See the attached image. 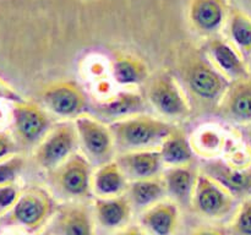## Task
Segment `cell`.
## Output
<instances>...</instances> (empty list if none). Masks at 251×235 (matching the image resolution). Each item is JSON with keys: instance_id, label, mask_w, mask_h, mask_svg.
Instances as JSON below:
<instances>
[{"instance_id": "obj_15", "label": "cell", "mask_w": 251, "mask_h": 235, "mask_svg": "<svg viewBox=\"0 0 251 235\" xmlns=\"http://www.w3.org/2000/svg\"><path fill=\"white\" fill-rule=\"evenodd\" d=\"M92 210L100 227L104 230L118 232L127 227L134 208L126 193H124L115 197H96Z\"/></svg>"}, {"instance_id": "obj_28", "label": "cell", "mask_w": 251, "mask_h": 235, "mask_svg": "<svg viewBox=\"0 0 251 235\" xmlns=\"http://www.w3.org/2000/svg\"><path fill=\"white\" fill-rule=\"evenodd\" d=\"M25 168V159L20 154L0 161V186L16 183Z\"/></svg>"}, {"instance_id": "obj_2", "label": "cell", "mask_w": 251, "mask_h": 235, "mask_svg": "<svg viewBox=\"0 0 251 235\" xmlns=\"http://www.w3.org/2000/svg\"><path fill=\"white\" fill-rule=\"evenodd\" d=\"M115 147L123 152L158 149L174 130V125L161 118L139 114L109 122Z\"/></svg>"}, {"instance_id": "obj_13", "label": "cell", "mask_w": 251, "mask_h": 235, "mask_svg": "<svg viewBox=\"0 0 251 235\" xmlns=\"http://www.w3.org/2000/svg\"><path fill=\"white\" fill-rule=\"evenodd\" d=\"M229 12L228 0H190L189 21L199 34L212 38L227 24Z\"/></svg>"}, {"instance_id": "obj_21", "label": "cell", "mask_w": 251, "mask_h": 235, "mask_svg": "<svg viewBox=\"0 0 251 235\" xmlns=\"http://www.w3.org/2000/svg\"><path fill=\"white\" fill-rule=\"evenodd\" d=\"M126 175L115 159L97 165L92 175V192L96 197H115L126 193Z\"/></svg>"}, {"instance_id": "obj_1", "label": "cell", "mask_w": 251, "mask_h": 235, "mask_svg": "<svg viewBox=\"0 0 251 235\" xmlns=\"http://www.w3.org/2000/svg\"><path fill=\"white\" fill-rule=\"evenodd\" d=\"M180 77L186 92L201 107H220L230 82L206 54L190 51L181 58Z\"/></svg>"}, {"instance_id": "obj_22", "label": "cell", "mask_w": 251, "mask_h": 235, "mask_svg": "<svg viewBox=\"0 0 251 235\" xmlns=\"http://www.w3.org/2000/svg\"><path fill=\"white\" fill-rule=\"evenodd\" d=\"M126 196L131 202L132 208L141 212L150 206L164 200L167 196V190L162 174L154 178L129 181Z\"/></svg>"}, {"instance_id": "obj_31", "label": "cell", "mask_w": 251, "mask_h": 235, "mask_svg": "<svg viewBox=\"0 0 251 235\" xmlns=\"http://www.w3.org/2000/svg\"><path fill=\"white\" fill-rule=\"evenodd\" d=\"M25 98L15 90L14 87L5 82L0 78V102H7L15 104V103L24 102Z\"/></svg>"}, {"instance_id": "obj_20", "label": "cell", "mask_w": 251, "mask_h": 235, "mask_svg": "<svg viewBox=\"0 0 251 235\" xmlns=\"http://www.w3.org/2000/svg\"><path fill=\"white\" fill-rule=\"evenodd\" d=\"M198 175L199 170H195L191 164L166 166L162 173V178L166 185L167 196L178 205L191 207Z\"/></svg>"}, {"instance_id": "obj_16", "label": "cell", "mask_w": 251, "mask_h": 235, "mask_svg": "<svg viewBox=\"0 0 251 235\" xmlns=\"http://www.w3.org/2000/svg\"><path fill=\"white\" fill-rule=\"evenodd\" d=\"M115 161L118 162L129 181L159 176L164 169L158 149L123 152L118 154Z\"/></svg>"}, {"instance_id": "obj_8", "label": "cell", "mask_w": 251, "mask_h": 235, "mask_svg": "<svg viewBox=\"0 0 251 235\" xmlns=\"http://www.w3.org/2000/svg\"><path fill=\"white\" fill-rule=\"evenodd\" d=\"M41 102L49 113L66 120H75L86 114L88 108L85 91L71 80L48 83L41 92Z\"/></svg>"}, {"instance_id": "obj_24", "label": "cell", "mask_w": 251, "mask_h": 235, "mask_svg": "<svg viewBox=\"0 0 251 235\" xmlns=\"http://www.w3.org/2000/svg\"><path fill=\"white\" fill-rule=\"evenodd\" d=\"M158 151L161 153L164 168L191 164L195 154L190 139L183 130L178 127H174L169 136L162 142Z\"/></svg>"}, {"instance_id": "obj_37", "label": "cell", "mask_w": 251, "mask_h": 235, "mask_svg": "<svg viewBox=\"0 0 251 235\" xmlns=\"http://www.w3.org/2000/svg\"><path fill=\"white\" fill-rule=\"evenodd\" d=\"M41 235H54V234L50 232V230H48V232H46V233H42Z\"/></svg>"}, {"instance_id": "obj_9", "label": "cell", "mask_w": 251, "mask_h": 235, "mask_svg": "<svg viewBox=\"0 0 251 235\" xmlns=\"http://www.w3.org/2000/svg\"><path fill=\"white\" fill-rule=\"evenodd\" d=\"M10 119L15 139L26 146H37L53 127L48 110L26 99L12 104Z\"/></svg>"}, {"instance_id": "obj_25", "label": "cell", "mask_w": 251, "mask_h": 235, "mask_svg": "<svg viewBox=\"0 0 251 235\" xmlns=\"http://www.w3.org/2000/svg\"><path fill=\"white\" fill-rule=\"evenodd\" d=\"M229 41L243 55L251 54V17L239 9H230L227 21Z\"/></svg>"}, {"instance_id": "obj_10", "label": "cell", "mask_w": 251, "mask_h": 235, "mask_svg": "<svg viewBox=\"0 0 251 235\" xmlns=\"http://www.w3.org/2000/svg\"><path fill=\"white\" fill-rule=\"evenodd\" d=\"M235 198L212 178L199 169L191 208L201 217L210 220H221L233 212Z\"/></svg>"}, {"instance_id": "obj_32", "label": "cell", "mask_w": 251, "mask_h": 235, "mask_svg": "<svg viewBox=\"0 0 251 235\" xmlns=\"http://www.w3.org/2000/svg\"><path fill=\"white\" fill-rule=\"evenodd\" d=\"M113 235H149L141 227H127L123 228V229L115 232Z\"/></svg>"}, {"instance_id": "obj_35", "label": "cell", "mask_w": 251, "mask_h": 235, "mask_svg": "<svg viewBox=\"0 0 251 235\" xmlns=\"http://www.w3.org/2000/svg\"><path fill=\"white\" fill-rule=\"evenodd\" d=\"M244 137H245V141H247L248 149H249L251 154V124L247 125V129H245L244 131Z\"/></svg>"}, {"instance_id": "obj_26", "label": "cell", "mask_w": 251, "mask_h": 235, "mask_svg": "<svg viewBox=\"0 0 251 235\" xmlns=\"http://www.w3.org/2000/svg\"><path fill=\"white\" fill-rule=\"evenodd\" d=\"M194 152L203 158H216L226 147V139L216 126H201L190 140Z\"/></svg>"}, {"instance_id": "obj_27", "label": "cell", "mask_w": 251, "mask_h": 235, "mask_svg": "<svg viewBox=\"0 0 251 235\" xmlns=\"http://www.w3.org/2000/svg\"><path fill=\"white\" fill-rule=\"evenodd\" d=\"M230 230L233 235H251V196L244 198L238 207Z\"/></svg>"}, {"instance_id": "obj_6", "label": "cell", "mask_w": 251, "mask_h": 235, "mask_svg": "<svg viewBox=\"0 0 251 235\" xmlns=\"http://www.w3.org/2000/svg\"><path fill=\"white\" fill-rule=\"evenodd\" d=\"M147 100L159 115L168 119H186L190 115V99L173 73L164 71L151 81Z\"/></svg>"}, {"instance_id": "obj_14", "label": "cell", "mask_w": 251, "mask_h": 235, "mask_svg": "<svg viewBox=\"0 0 251 235\" xmlns=\"http://www.w3.org/2000/svg\"><path fill=\"white\" fill-rule=\"evenodd\" d=\"M54 235H95L93 210L82 202H68L53 215Z\"/></svg>"}, {"instance_id": "obj_30", "label": "cell", "mask_w": 251, "mask_h": 235, "mask_svg": "<svg viewBox=\"0 0 251 235\" xmlns=\"http://www.w3.org/2000/svg\"><path fill=\"white\" fill-rule=\"evenodd\" d=\"M17 141L11 134L0 130V161L19 154Z\"/></svg>"}, {"instance_id": "obj_11", "label": "cell", "mask_w": 251, "mask_h": 235, "mask_svg": "<svg viewBox=\"0 0 251 235\" xmlns=\"http://www.w3.org/2000/svg\"><path fill=\"white\" fill-rule=\"evenodd\" d=\"M200 170L220 184L235 200H244L251 196V164L237 166L226 159L212 158L208 159Z\"/></svg>"}, {"instance_id": "obj_7", "label": "cell", "mask_w": 251, "mask_h": 235, "mask_svg": "<svg viewBox=\"0 0 251 235\" xmlns=\"http://www.w3.org/2000/svg\"><path fill=\"white\" fill-rule=\"evenodd\" d=\"M77 131L78 144L92 164L100 165L114 159V136L109 124L90 114H82L74 120Z\"/></svg>"}, {"instance_id": "obj_29", "label": "cell", "mask_w": 251, "mask_h": 235, "mask_svg": "<svg viewBox=\"0 0 251 235\" xmlns=\"http://www.w3.org/2000/svg\"><path fill=\"white\" fill-rule=\"evenodd\" d=\"M21 192L22 190L17 186L16 183L0 186V218L11 211Z\"/></svg>"}, {"instance_id": "obj_19", "label": "cell", "mask_w": 251, "mask_h": 235, "mask_svg": "<svg viewBox=\"0 0 251 235\" xmlns=\"http://www.w3.org/2000/svg\"><path fill=\"white\" fill-rule=\"evenodd\" d=\"M145 110H146V99L144 95L130 88L108 95L98 104H96V113L100 117L109 119L110 122L134 115L144 114Z\"/></svg>"}, {"instance_id": "obj_3", "label": "cell", "mask_w": 251, "mask_h": 235, "mask_svg": "<svg viewBox=\"0 0 251 235\" xmlns=\"http://www.w3.org/2000/svg\"><path fill=\"white\" fill-rule=\"evenodd\" d=\"M55 201L48 190L41 186L22 190L19 200L9 213L0 218L6 227H15L28 234L39 232L53 218L56 211Z\"/></svg>"}, {"instance_id": "obj_17", "label": "cell", "mask_w": 251, "mask_h": 235, "mask_svg": "<svg viewBox=\"0 0 251 235\" xmlns=\"http://www.w3.org/2000/svg\"><path fill=\"white\" fill-rule=\"evenodd\" d=\"M179 206L164 198L141 212V228L149 235H174L179 225Z\"/></svg>"}, {"instance_id": "obj_4", "label": "cell", "mask_w": 251, "mask_h": 235, "mask_svg": "<svg viewBox=\"0 0 251 235\" xmlns=\"http://www.w3.org/2000/svg\"><path fill=\"white\" fill-rule=\"evenodd\" d=\"M78 137L74 120L53 125L48 134L34 149L33 158L39 168L53 171L77 152Z\"/></svg>"}, {"instance_id": "obj_33", "label": "cell", "mask_w": 251, "mask_h": 235, "mask_svg": "<svg viewBox=\"0 0 251 235\" xmlns=\"http://www.w3.org/2000/svg\"><path fill=\"white\" fill-rule=\"evenodd\" d=\"M191 235H225L222 230L212 227H199L193 230Z\"/></svg>"}, {"instance_id": "obj_12", "label": "cell", "mask_w": 251, "mask_h": 235, "mask_svg": "<svg viewBox=\"0 0 251 235\" xmlns=\"http://www.w3.org/2000/svg\"><path fill=\"white\" fill-rule=\"evenodd\" d=\"M205 54L216 69L229 82L250 77V71L244 55L229 39L216 36L208 39Z\"/></svg>"}, {"instance_id": "obj_36", "label": "cell", "mask_w": 251, "mask_h": 235, "mask_svg": "<svg viewBox=\"0 0 251 235\" xmlns=\"http://www.w3.org/2000/svg\"><path fill=\"white\" fill-rule=\"evenodd\" d=\"M4 119H5V115H4V113H2V110L0 109V122H1Z\"/></svg>"}, {"instance_id": "obj_23", "label": "cell", "mask_w": 251, "mask_h": 235, "mask_svg": "<svg viewBox=\"0 0 251 235\" xmlns=\"http://www.w3.org/2000/svg\"><path fill=\"white\" fill-rule=\"evenodd\" d=\"M112 76L115 83L123 87H136L149 77V66L142 59L131 54H120L112 65Z\"/></svg>"}, {"instance_id": "obj_5", "label": "cell", "mask_w": 251, "mask_h": 235, "mask_svg": "<svg viewBox=\"0 0 251 235\" xmlns=\"http://www.w3.org/2000/svg\"><path fill=\"white\" fill-rule=\"evenodd\" d=\"M92 175V163L80 152L74 153L58 168L50 171L53 186L70 202H81L93 193Z\"/></svg>"}, {"instance_id": "obj_18", "label": "cell", "mask_w": 251, "mask_h": 235, "mask_svg": "<svg viewBox=\"0 0 251 235\" xmlns=\"http://www.w3.org/2000/svg\"><path fill=\"white\" fill-rule=\"evenodd\" d=\"M218 110L226 119L242 125L251 124V78L230 82Z\"/></svg>"}, {"instance_id": "obj_34", "label": "cell", "mask_w": 251, "mask_h": 235, "mask_svg": "<svg viewBox=\"0 0 251 235\" xmlns=\"http://www.w3.org/2000/svg\"><path fill=\"white\" fill-rule=\"evenodd\" d=\"M0 235H28V233H26L22 229H19V228L6 227L0 232Z\"/></svg>"}]
</instances>
